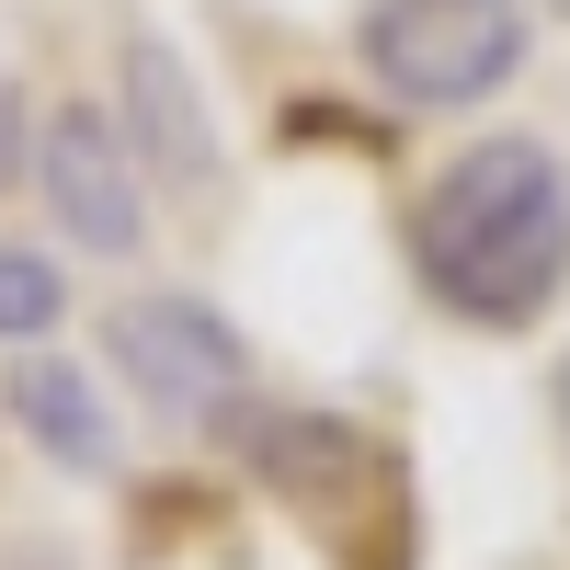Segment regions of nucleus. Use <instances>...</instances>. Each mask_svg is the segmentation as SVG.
<instances>
[{
  "mask_svg": "<svg viewBox=\"0 0 570 570\" xmlns=\"http://www.w3.org/2000/svg\"><path fill=\"white\" fill-rule=\"evenodd\" d=\"M411 263L480 331L548 320L559 285H570V171L548 160V137H480V149H456L411 206Z\"/></svg>",
  "mask_w": 570,
  "mask_h": 570,
  "instance_id": "f257e3e1",
  "label": "nucleus"
},
{
  "mask_svg": "<svg viewBox=\"0 0 570 570\" xmlns=\"http://www.w3.org/2000/svg\"><path fill=\"white\" fill-rule=\"evenodd\" d=\"M365 69L422 115H456L525 69V12L513 0H376L365 12Z\"/></svg>",
  "mask_w": 570,
  "mask_h": 570,
  "instance_id": "f03ea898",
  "label": "nucleus"
},
{
  "mask_svg": "<svg viewBox=\"0 0 570 570\" xmlns=\"http://www.w3.org/2000/svg\"><path fill=\"white\" fill-rule=\"evenodd\" d=\"M35 183H46V206H58V228H69L80 252L126 263L137 240H149V171H137L126 126H115L104 104H58V115H46Z\"/></svg>",
  "mask_w": 570,
  "mask_h": 570,
  "instance_id": "7ed1b4c3",
  "label": "nucleus"
},
{
  "mask_svg": "<svg viewBox=\"0 0 570 570\" xmlns=\"http://www.w3.org/2000/svg\"><path fill=\"white\" fill-rule=\"evenodd\" d=\"M104 343H115V376H126L149 411H171V422L217 411V400L252 376L240 331H228L206 297H126V308L104 320Z\"/></svg>",
  "mask_w": 570,
  "mask_h": 570,
  "instance_id": "20e7f679",
  "label": "nucleus"
},
{
  "mask_svg": "<svg viewBox=\"0 0 570 570\" xmlns=\"http://www.w3.org/2000/svg\"><path fill=\"white\" fill-rule=\"evenodd\" d=\"M126 149H137L149 183H171V195H206V183H217L206 91H195V69L171 58V35H149V23L126 35Z\"/></svg>",
  "mask_w": 570,
  "mask_h": 570,
  "instance_id": "39448f33",
  "label": "nucleus"
},
{
  "mask_svg": "<svg viewBox=\"0 0 570 570\" xmlns=\"http://www.w3.org/2000/svg\"><path fill=\"white\" fill-rule=\"evenodd\" d=\"M12 422L69 468V480H104L115 468V411L69 354H12Z\"/></svg>",
  "mask_w": 570,
  "mask_h": 570,
  "instance_id": "423d86ee",
  "label": "nucleus"
},
{
  "mask_svg": "<svg viewBox=\"0 0 570 570\" xmlns=\"http://www.w3.org/2000/svg\"><path fill=\"white\" fill-rule=\"evenodd\" d=\"M58 320H69V274H58V252L0 240V343H46Z\"/></svg>",
  "mask_w": 570,
  "mask_h": 570,
  "instance_id": "0eeeda50",
  "label": "nucleus"
},
{
  "mask_svg": "<svg viewBox=\"0 0 570 570\" xmlns=\"http://www.w3.org/2000/svg\"><path fill=\"white\" fill-rule=\"evenodd\" d=\"M559 411H570V365H559Z\"/></svg>",
  "mask_w": 570,
  "mask_h": 570,
  "instance_id": "6e6552de",
  "label": "nucleus"
}]
</instances>
